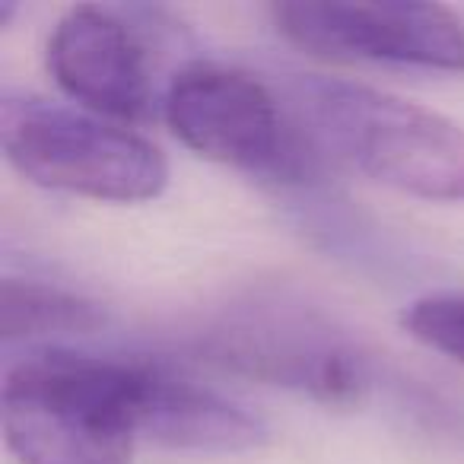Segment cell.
<instances>
[{
	"mask_svg": "<svg viewBox=\"0 0 464 464\" xmlns=\"http://www.w3.org/2000/svg\"><path fill=\"white\" fill-rule=\"evenodd\" d=\"M401 328L464 369V290L426 293L401 312Z\"/></svg>",
	"mask_w": 464,
	"mask_h": 464,
	"instance_id": "30bf717a",
	"label": "cell"
},
{
	"mask_svg": "<svg viewBox=\"0 0 464 464\" xmlns=\"http://www.w3.org/2000/svg\"><path fill=\"white\" fill-rule=\"evenodd\" d=\"M293 109L322 150L430 204H464V124L411 99L334 77H303Z\"/></svg>",
	"mask_w": 464,
	"mask_h": 464,
	"instance_id": "7a4b0ae2",
	"label": "cell"
},
{
	"mask_svg": "<svg viewBox=\"0 0 464 464\" xmlns=\"http://www.w3.org/2000/svg\"><path fill=\"white\" fill-rule=\"evenodd\" d=\"M274 29L324 58L385 61L464 73V23L442 4H271Z\"/></svg>",
	"mask_w": 464,
	"mask_h": 464,
	"instance_id": "8992f818",
	"label": "cell"
},
{
	"mask_svg": "<svg viewBox=\"0 0 464 464\" xmlns=\"http://www.w3.org/2000/svg\"><path fill=\"white\" fill-rule=\"evenodd\" d=\"M45 61L54 83L92 115L137 124L153 111L147 45L118 10L71 7L48 35Z\"/></svg>",
	"mask_w": 464,
	"mask_h": 464,
	"instance_id": "52a82bcc",
	"label": "cell"
},
{
	"mask_svg": "<svg viewBox=\"0 0 464 464\" xmlns=\"http://www.w3.org/2000/svg\"><path fill=\"white\" fill-rule=\"evenodd\" d=\"M0 147L33 185L105 204H143L166 191L169 162L156 143L92 111L4 92Z\"/></svg>",
	"mask_w": 464,
	"mask_h": 464,
	"instance_id": "277c9868",
	"label": "cell"
},
{
	"mask_svg": "<svg viewBox=\"0 0 464 464\" xmlns=\"http://www.w3.org/2000/svg\"><path fill=\"white\" fill-rule=\"evenodd\" d=\"M140 436L166 449L248 451L265 445L271 432L236 401L160 362H150Z\"/></svg>",
	"mask_w": 464,
	"mask_h": 464,
	"instance_id": "ba28073f",
	"label": "cell"
},
{
	"mask_svg": "<svg viewBox=\"0 0 464 464\" xmlns=\"http://www.w3.org/2000/svg\"><path fill=\"white\" fill-rule=\"evenodd\" d=\"M200 360L261 385L290 388L322 404L356 407L372 392L369 356L324 318L284 303L226 312L198 337Z\"/></svg>",
	"mask_w": 464,
	"mask_h": 464,
	"instance_id": "5b68a950",
	"label": "cell"
},
{
	"mask_svg": "<svg viewBox=\"0 0 464 464\" xmlns=\"http://www.w3.org/2000/svg\"><path fill=\"white\" fill-rule=\"evenodd\" d=\"M102 324V305L80 293L29 277H4L0 284V334L7 343L92 334Z\"/></svg>",
	"mask_w": 464,
	"mask_h": 464,
	"instance_id": "9c48e42d",
	"label": "cell"
},
{
	"mask_svg": "<svg viewBox=\"0 0 464 464\" xmlns=\"http://www.w3.org/2000/svg\"><path fill=\"white\" fill-rule=\"evenodd\" d=\"M172 134L204 160L277 185H305L322 169V147L296 109L242 67L194 61L172 77L162 99Z\"/></svg>",
	"mask_w": 464,
	"mask_h": 464,
	"instance_id": "3957f363",
	"label": "cell"
},
{
	"mask_svg": "<svg viewBox=\"0 0 464 464\" xmlns=\"http://www.w3.org/2000/svg\"><path fill=\"white\" fill-rule=\"evenodd\" d=\"M147 360L48 347L4 375L0 417L20 464H130Z\"/></svg>",
	"mask_w": 464,
	"mask_h": 464,
	"instance_id": "6da1fadb",
	"label": "cell"
}]
</instances>
